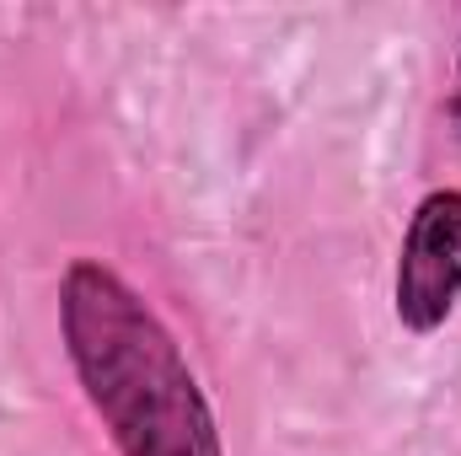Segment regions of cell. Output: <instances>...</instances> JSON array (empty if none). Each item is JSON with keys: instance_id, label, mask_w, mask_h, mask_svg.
Instances as JSON below:
<instances>
[{"instance_id": "cell-1", "label": "cell", "mask_w": 461, "mask_h": 456, "mask_svg": "<svg viewBox=\"0 0 461 456\" xmlns=\"http://www.w3.org/2000/svg\"><path fill=\"white\" fill-rule=\"evenodd\" d=\"M59 339L118 456H226L215 408L156 306L97 258L59 279Z\"/></svg>"}, {"instance_id": "cell-3", "label": "cell", "mask_w": 461, "mask_h": 456, "mask_svg": "<svg viewBox=\"0 0 461 456\" xmlns=\"http://www.w3.org/2000/svg\"><path fill=\"white\" fill-rule=\"evenodd\" d=\"M446 123L461 140V49H456V65H451V87H446Z\"/></svg>"}, {"instance_id": "cell-2", "label": "cell", "mask_w": 461, "mask_h": 456, "mask_svg": "<svg viewBox=\"0 0 461 456\" xmlns=\"http://www.w3.org/2000/svg\"><path fill=\"white\" fill-rule=\"evenodd\" d=\"M461 301V188L419 199L402 231L392 312L408 333H440Z\"/></svg>"}]
</instances>
